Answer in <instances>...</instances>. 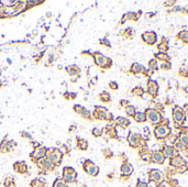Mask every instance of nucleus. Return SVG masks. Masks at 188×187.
I'll use <instances>...</instances> for the list:
<instances>
[{"label": "nucleus", "mask_w": 188, "mask_h": 187, "mask_svg": "<svg viewBox=\"0 0 188 187\" xmlns=\"http://www.w3.org/2000/svg\"><path fill=\"white\" fill-rule=\"evenodd\" d=\"M176 146H177L178 149H183V148H184V143L182 142V141H179V142H177V143H176Z\"/></svg>", "instance_id": "c9c22d12"}, {"label": "nucleus", "mask_w": 188, "mask_h": 187, "mask_svg": "<svg viewBox=\"0 0 188 187\" xmlns=\"http://www.w3.org/2000/svg\"><path fill=\"white\" fill-rule=\"evenodd\" d=\"M52 187H68L67 183H65L62 178H56L54 182H53Z\"/></svg>", "instance_id": "aec40b11"}, {"label": "nucleus", "mask_w": 188, "mask_h": 187, "mask_svg": "<svg viewBox=\"0 0 188 187\" xmlns=\"http://www.w3.org/2000/svg\"><path fill=\"white\" fill-rule=\"evenodd\" d=\"M75 130H76V127H75V125H72V127H69V132H74Z\"/></svg>", "instance_id": "ea45409f"}, {"label": "nucleus", "mask_w": 188, "mask_h": 187, "mask_svg": "<svg viewBox=\"0 0 188 187\" xmlns=\"http://www.w3.org/2000/svg\"><path fill=\"white\" fill-rule=\"evenodd\" d=\"M132 172H133V167L131 166L130 164H123L121 166V173L123 175H130Z\"/></svg>", "instance_id": "a211bd4d"}, {"label": "nucleus", "mask_w": 188, "mask_h": 187, "mask_svg": "<svg viewBox=\"0 0 188 187\" xmlns=\"http://www.w3.org/2000/svg\"><path fill=\"white\" fill-rule=\"evenodd\" d=\"M133 93H135L136 95H142V93H143V91H142V89L136 88V89H134V91H133Z\"/></svg>", "instance_id": "e433bc0d"}, {"label": "nucleus", "mask_w": 188, "mask_h": 187, "mask_svg": "<svg viewBox=\"0 0 188 187\" xmlns=\"http://www.w3.org/2000/svg\"><path fill=\"white\" fill-rule=\"evenodd\" d=\"M62 179L65 183H75L77 179V172L70 166H65L62 170Z\"/></svg>", "instance_id": "f03ea898"}, {"label": "nucleus", "mask_w": 188, "mask_h": 187, "mask_svg": "<svg viewBox=\"0 0 188 187\" xmlns=\"http://www.w3.org/2000/svg\"><path fill=\"white\" fill-rule=\"evenodd\" d=\"M151 178L153 181H155V182H161L163 179L162 172L158 171V170H153L151 172Z\"/></svg>", "instance_id": "9b49d317"}, {"label": "nucleus", "mask_w": 188, "mask_h": 187, "mask_svg": "<svg viewBox=\"0 0 188 187\" xmlns=\"http://www.w3.org/2000/svg\"><path fill=\"white\" fill-rule=\"evenodd\" d=\"M74 110H75L76 114H78L79 116H82V117L85 118V119H89V118H90L89 111H87V109H85L84 107L79 106V105H75V106H74Z\"/></svg>", "instance_id": "1a4fd4ad"}, {"label": "nucleus", "mask_w": 188, "mask_h": 187, "mask_svg": "<svg viewBox=\"0 0 188 187\" xmlns=\"http://www.w3.org/2000/svg\"><path fill=\"white\" fill-rule=\"evenodd\" d=\"M149 91L151 95H155L157 93V84L155 82H153L151 80L150 83H149Z\"/></svg>", "instance_id": "412c9836"}, {"label": "nucleus", "mask_w": 188, "mask_h": 187, "mask_svg": "<svg viewBox=\"0 0 188 187\" xmlns=\"http://www.w3.org/2000/svg\"><path fill=\"white\" fill-rule=\"evenodd\" d=\"M117 123L121 125V127H124V125H129V121L123 117H119V118H117Z\"/></svg>", "instance_id": "5701e85b"}, {"label": "nucleus", "mask_w": 188, "mask_h": 187, "mask_svg": "<svg viewBox=\"0 0 188 187\" xmlns=\"http://www.w3.org/2000/svg\"><path fill=\"white\" fill-rule=\"evenodd\" d=\"M136 141H138V135L134 134V133H131L130 136H129V142H130V144L134 145L136 143Z\"/></svg>", "instance_id": "bb28decb"}, {"label": "nucleus", "mask_w": 188, "mask_h": 187, "mask_svg": "<svg viewBox=\"0 0 188 187\" xmlns=\"http://www.w3.org/2000/svg\"><path fill=\"white\" fill-rule=\"evenodd\" d=\"M182 37H183V40L184 41H186V42H188V32H185L183 35H182Z\"/></svg>", "instance_id": "f704fd0d"}, {"label": "nucleus", "mask_w": 188, "mask_h": 187, "mask_svg": "<svg viewBox=\"0 0 188 187\" xmlns=\"http://www.w3.org/2000/svg\"><path fill=\"white\" fill-rule=\"evenodd\" d=\"M136 187H147V184L144 182H139L138 183V186Z\"/></svg>", "instance_id": "72a5a7b5"}, {"label": "nucleus", "mask_w": 188, "mask_h": 187, "mask_svg": "<svg viewBox=\"0 0 188 187\" xmlns=\"http://www.w3.org/2000/svg\"><path fill=\"white\" fill-rule=\"evenodd\" d=\"M174 119H175V121H177V122L183 121V119H184L183 110L179 109V108H176V109H175V112H174Z\"/></svg>", "instance_id": "f3484780"}, {"label": "nucleus", "mask_w": 188, "mask_h": 187, "mask_svg": "<svg viewBox=\"0 0 188 187\" xmlns=\"http://www.w3.org/2000/svg\"><path fill=\"white\" fill-rule=\"evenodd\" d=\"M125 112L129 114V116H132V114H134V111H135V108L133 107V106H126V108H125Z\"/></svg>", "instance_id": "c85d7f7f"}, {"label": "nucleus", "mask_w": 188, "mask_h": 187, "mask_svg": "<svg viewBox=\"0 0 188 187\" xmlns=\"http://www.w3.org/2000/svg\"><path fill=\"white\" fill-rule=\"evenodd\" d=\"M156 56L158 57L160 60H163V61H166L167 58H168V56H167V55H165V54H157Z\"/></svg>", "instance_id": "2f4dec72"}, {"label": "nucleus", "mask_w": 188, "mask_h": 187, "mask_svg": "<svg viewBox=\"0 0 188 187\" xmlns=\"http://www.w3.org/2000/svg\"><path fill=\"white\" fill-rule=\"evenodd\" d=\"M143 39L145 40L147 43H154L155 40H156V35H155V33H145V34H143Z\"/></svg>", "instance_id": "dca6fc26"}, {"label": "nucleus", "mask_w": 188, "mask_h": 187, "mask_svg": "<svg viewBox=\"0 0 188 187\" xmlns=\"http://www.w3.org/2000/svg\"><path fill=\"white\" fill-rule=\"evenodd\" d=\"M83 168L84 171L86 172L88 175H90V176H97L98 173H99L98 166H96L94 163L91 161H89V160H86V161L84 162Z\"/></svg>", "instance_id": "39448f33"}, {"label": "nucleus", "mask_w": 188, "mask_h": 187, "mask_svg": "<svg viewBox=\"0 0 188 187\" xmlns=\"http://www.w3.org/2000/svg\"><path fill=\"white\" fill-rule=\"evenodd\" d=\"M168 132H169L168 128H166V127H160V128H157L156 130H155V134L158 138H163V136L168 134Z\"/></svg>", "instance_id": "ddd939ff"}, {"label": "nucleus", "mask_w": 188, "mask_h": 187, "mask_svg": "<svg viewBox=\"0 0 188 187\" xmlns=\"http://www.w3.org/2000/svg\"><path fill=\"white\" fill-rule=\"evenodd\" d=\"M30 185H31V187H47L46 182L41 179V178H34Z\"/></svg>", "instance_id": "f8f14e48"}, {"label": "nucleus", "mask_w": 188, "mask_h": 187, "mask_svg": "<svg viewBox=\"0 0 188 187\" xmlns=\"http://www.w3.org/2000/svg\"><path fill=\"white\" fill-rule=\"evenodd\" d=\"M171 163H172L173 165H175V166H180V165H184V161L180 159V157H175V159H173Z\"/></svg>", "instance_id": "b1692460"}, {"label": "nucleus", "mask_w": 188, "mask_h": 187, "mask_svg": "<svg viewBox=\"0 0 188 187\" xmlns=\"http://www.w3.org/2000/svg\"><path fill=\"white\" fill-rule=\"evenodd\" d=\"M99 98L101 101H104V103H108L110 100V96L108 93H106V91H104V93H101L99 95Z\"/></svg>", "instance_id": "393cba45"}, {"label": "nucleus", "mask_w": 188, "mask_h": 187, "mask_svg": "<svg viewBox=\"0 0 188 187\" xmlns=\"http://www.w3.org/2000/svg\"><path fill=\"white\" fill-rule=\"evenodd\" d=\"M46 153L47 148H45V146H37V148H35V150L30 154V157H31L32 161L37 163L39 160L46 157Z\"/></svg>", "instance_id": "20e7f679"}, {"label": "nucleus", "mask_w": 188, "mask_h": 187, "mask_svg": "<svg viewBox=\"0 0 188 187\" xmlns=\"http://www.w3.org/2000/svg\"><path fill=\"white\" fill-rule=\"evenodd\" d=\"M3 185L5 187H13L15 186V178L11 175H7L3 179Z\"/></svg>", "instance_id": "2eb2a0df"}, {"label": "nucleus", "mask_w": 188, "mask_h": 187, "mask_svg": "<svg viewBox=\"0 0 188 187\" xmlns=\"http://www.w3.org/2000/svg\"><path fill=\"white\" fill-rule=\"evenodd\" d=\"M180 139H182V142H183L184 144L188 145V136H187V135H183Z\"/></svg>", "instance_id": "473e14b6"}, {"label": "nucleus", "mask_w": 188, "mask_h": 187, "mask_svg": "<svg viewBox=\"0 0 188 187\" xmlns=\"http://www.w3.org/2000/svg\"><path fill=\"white\" fill-rule=\"evenodd\" d=\"M147 118H149V120H151L153 123H157V122L161 120L160 114H157L156 111H154V110H149V112H147Z\"/></svg>", "instance_id": "9d476101"}, {"label": "nucleus", "mask_w": 188, "mask_h": 187, "mask_svg": "<svg viewBox=\"0 0 188 187\" xmlns=\"http://www.w3.org/2000/svg\"><path fill=\"white\" fill-rule=\"evenodd\" d=\"M152 160L154 162H156V163H163L164 161V156H163L162 153H160V152H156V153H154L153 156H152Z\"/></svg>", "instance_id": "4be33fe9"}, {"label": "nucleus", "mask_w": 188, "mask_h": 187, "mask_svg": "<svg viewBox=\"0 0 188 187\" xmlns=\"http://www.w3.org/2000/svg\"><path fill=\"white\" fill-rule=\"evenodd\" d=\"M16 145V143L13 141H8V140H3L0 144V152L2 153H8V152H11L13 150V148Z\"/></svg>", "instance_id": "0eeeda50"}, {"label": "nucleus", "mask_w": 188, "mask_h": 187, "mask_svg": "<svg viewBox=\"0 0 188 187\" xmlns=\"http://www.w3.org/2000/svg\"><path fill=\"white\" fill-rule=\"evenodd\" d=\"M77 149L82 151H85L88 149V142L84 139H80V138H77Z\"/></svg>", "instance_id": "4468645a"}, {"label": "nucleus", "mask_w": 188, "mask_h": 187, "mask_svg": "<svg viewBox=\"0 0 188 187\" xmlns=\"http://www.w3.org/2000/svg\"><path fill=\"white\" fill-rule=\"evenodd\" d=\"M94 58H95V63L100 66V67H106V66H108L109 64H111L109 60L107 58L106 56H104L102 54H100V53H95L94 54Z\"/></svg>", "instance_id": "423d86ee"}, {"label": "nucleus", "mask_w": 188, "mask_h": 187, "mask_svg": "<svg viewBox=\"0 0 188 187\" xmlns=\"http://www.w3.org/2000/svg\"><path fill=\"white\" fill-rule=\"evenodd\" d=\"M134 118L138 122H142V121H144L145 120V114H143V112H136L134 114Z\"/></svg>", "instance_id": "a878e982"}, {"label": "nucleus", "mask_w": 188, "mask_h": 187, "mask_svg": "<svg viewBox=\"0 0 188 187\" xmlns=\"http://www.w3.org/2000/svg\"><path fill=\"white\" fill-rule=\"evenodd\" d=\"M13 170L19 174H26L28 173V165H26V162L23 161L16 162L13 164Z\"/></svg>", "instance_id": "6e6552de"}, {"label": "nucleus", "mask_w": 188, "mask_h": 187, "mask_svg": "<svg viewBox=\"0 0 188 187\" xmlns=\"http://www.w3.org/2000/svg\"><path fill=\"white\" fill-rule=\"evenodd\" d=\"M110 87H111V88H112V89H117V88H118V86H117V84L113 83V82H112V83H110Z\"/></svg>", "instance_id": "4c0bfd02"}, {"label": "nucleus", "mask_w": 188, "mask_h": 187, "mask_svg": "<svg viewBox=\"0 0 188 187\" xmlns=\"http://www.w3.org/2000/svg\"><path fill=\"white\" fill-rule=\"evenodd\" d=\"M164 155L165 156H172L173 155V149L172 148H169V146H167L165 151H164Z\"/></svg>", "instance_id": "7c9ffc66"}, {"label": "nucleus", "mask_w": 188, "mask_h": 187, "mask_svg": "<svg viewBox=\"0 0 188 187\" xmlns=\"http://www.w3.org/2000/svg\"><path fill=\"white\" fill-rule=\"evenodd\" d=\"M37 167L41 170L42 173L52 172V171H54V168H55V165H54L47 157H44V159L39 160V161L37 162Z\"/></svg>", "instance_id": "7ed1b4c3"}, {"label": "nucleus", "mask_w": 188, "mask_h": 187, "mask_svg": "<svg viewBox=\"0 0 188 187\" xmlns=\"http://www.w3.org/2000/svg\"><path fill=\"white\" fill-rule=\"evenodd\" d=\"M150 65H151V68L153 69V68H155V66H156V63L153 62V61H152V62L150 63Z\"/></svg>", "instance_id": "58836bf2"}, {"label": "nucleus", "mask_w": 188, "mask_h": 187, "mask_svg": "<svg viewBox=\"0 0 188 187\" xmlns=\"http://www.w3.org/2000/svg\"><path fill=\"white\" fill-rule=\"evenodd\" d=\"M66 71H67V73L70 75V76H75V75H78L80 73V71H79V68L76 66V65H72V66H68L66 68Z\"/></svg>", "instance_id": "6ab92c4d"}, {"label": "nucleus", "mask_w": 188, "mask_h": 187, "mask_svg": "<svg viewBox=\"0 0 188 187\" xmlns=\"http://www.w3.org/2000/svg\"><path fill=\"white\" fill-rule=\"evenodd\" d=\"M187 110H188V106H187Z\"/></svg>", "instance_id": "79ce46f5"}, {"label": "nucleus", "mask_w": 188, "mask_h": 187, "mask_svg": "<svg viewBox=\"0 0 188 187\" xmlns=\"http://www.w3.org/2000/svg\"><path fill=\"white\" fill-rule=\"evenodd\" d=\"M132 69H133V72H136V73H139V72H142V71H144V67H143L142 65H140V64H134V65H133V67H132Z\"/></svg>", "instance_id": "cd10ccee"}, {"label": "nucleus", "mask_w": 188, "mask_h": 187, "mask_svg": "<svg viewBox=\"0 0 188 187\" xmlns=\"http://www.w3.org/2000/svg\"><path fill=\"white\" fill-rule=\"evenodd\" d=\"M162 68H169V65L168 64H162Z\"/></svg>", "instance_id": "a19ab883"}, {"label": "nucleus", "mask_w": 188, "mask_h": 187, "mask_svg": "<svg viewBox=\"0 0 188 187\" xmlns=\"http://www.w3.org/2000/svg\"><path fill=\"white\" fill-rule=\"evenodd\" d=\"M63 156H64V153H63L59 149H57V148L47 149L46 157L52 162L55 166H57V165H59V164L62 163Z\"/></svg>", "instance_id": "f257e3e1"}, {"label": "nucleus", "mask_w": 188, "mask_h": 187, "mask_svg": "<svg viewBox=\"0 0 188 187\" xmlns=\"http://www.w3.org/2000/svg\"><path fill=\"white\" fill-rule=\"evenodd\" d=\"M102 134V129H99V128H94L93 129V135L95 136H100Z\"/></svg>", "instance_id": "c756f323"}]
</instances>
